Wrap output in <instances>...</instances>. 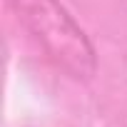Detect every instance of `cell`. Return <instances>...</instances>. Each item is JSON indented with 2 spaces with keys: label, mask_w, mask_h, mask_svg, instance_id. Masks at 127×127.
<instances>
[{
  "label": "cell",
  "mask_w": 127,
  "mask_h": 127,
  "mask_svg": "<svg viewBox=\"0 0 127 127\" xmlns=\"http://www.w3.org/2000/svg\"><path fill=\"white\" fill-rule=\"evenodd\" d=\"M15 20L37 42L45 57L75 82H90L97 72V52L62 0H5Z\"/></svg>",
  "instance_id": "1"
}]
</instances>
